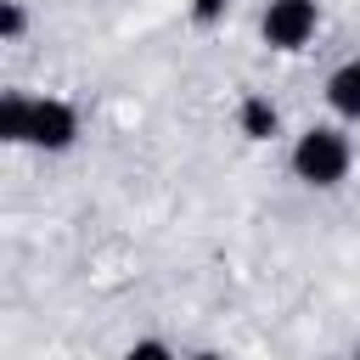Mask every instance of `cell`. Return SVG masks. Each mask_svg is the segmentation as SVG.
<instances>
[{"mask_svg": "<svg viewBox=\"0 0 360 360\" xmlns=\"http://www.w3.org/2000/svg\"><path fill=\"white\" fill-rule=\"evenodd\" d=\"M354 360H360V354H354Z\"/></svg>", "mask_w": 360, "mask_h": 360, "instance_id": "8fae6325", "label": "cell"}, {"mask_svg": "<svg viewBox=\"0 0 360 360\" xmlns=\"http://www.w3.org/2000/svg\"><path fill=\"white\" fill-rule=\"evenodd\" d=\"M124 360H180V354H174L163 338H135V343L124 349Z\"/></svg>", "mask_w": 360, "mask_h": 360, "instance_id": "ba28073f", "label": "cell"}, {"mask_svg": "<svg viewBox=\"0 0 360 360\" xmlns=\"http://www.w3.org/2000/svg\"><path fill=\"white\" fill-rule=\"evenodd\" d=\"M225 6H231V0H191V17H197V22H219Z\"/></svg>", "mask_w": 360, "mask_h": 360, "instance_id": "9c48e42d", "label": "cell"}, {"mask_svg": "<svg viewBox=\"0 0 360 360\" xmlns=\"http://www.w3.org/2000/svg\"><path fill=\"white\" fill-rule=\"evenodd\" d=\"M28 107H34V96L0 90V141H6V146H22V141H28Z\"/></svg>", "mask_w": 360, "mask_h": 360, "instance_id": "5b68a950", "label": "cell"}, {"mask_svg": "<svg viewBox=\"0 0 360 360\" xmlns=\"http://www.w3.org/2000/svg\"><path fill=\"white\" fill-rule=\"evenodd\" d=\"M349 163H354V146H349V135L343 129H332V124H315V129H304L298 141H292V174L304 180V186H338L343 174H349Z\"/></svg>", "mask_w": 360, "mask_h": 360, "instance_id": "6da1fadb", "label": "cell"}, {"mask_svg": "<svg viewBox=\"0 0 360 360\" xmlns=\"http://www.w3.org/2000/svg\"><path fill=\"white\" fill-rule=\"evenodd\" d=\"M236 124H242V135H248V141H270L281 118H276V107H270L264 96H242V107H236Z\"/></svg>", "mask_w": 360, "mask_h": 360, "instance_id": "8992f818", "label": "cell"}, {"mask_svg": "<svg viewBox=\"0 0 360 360\" xmlns=\"http://www.w3.org/2000/svg\"><path fill=\"white\" fill-rule=\"evenodd\" d=\"M191 360H225V354H214V349H202V354H191Z\"/></svg>", "mask_w": 360, "mask_h": 360, "instance_id": "30bf717a", "label": "cell"}, {"mask_svg": "<svg viewBox=\"0 0 360 360\" xmlns=\"http://www.w3.org/2000/svg\"><path fill=\"white\" fill-rule=\"evenodd\" d=\"M326 101H332L338 118H360V56L343 62V68L326 79Z\"/></svg>", "mask_w": 360, "mask_h": 360, "instance_id": "277c9868", "label": "cell"}, {"mask_svg": "<svg viewBox=\"0 0 360 360\" xmlns=\"http://www.w3.org/2000/svg\"><path fill=\"white\" fill-rule=\"evenodd\" d=\"M315 28H321V0H270L259 17V34L270 51H298L315 39Z\"/></svg>", "mask_w": 360, "mask_h": 360, "instance_id": "7a4b0ae2", "label": "cell"}, {"mask_svg": "<svg viewBox=\"0 0 360 360\" xmlns=\"http://www.w3.org/2000/svg\"><path fill=\"white\" fill-rule=\"evenodd\" d=\"M73 141H79V107L62 101V96H34V107H28V141L22 146H34V152H68Z\"/></svg>", "mask_w": 360, "mask_h": 360, "instance_id": "3957f363", "label": "cell"}, {"mask_svg": "<svg viewBox=\"0 0 360 360\" xmlns=\"http://www.w3.org/2000/svg\"><path fill=\"white\" fill-rule=\"evenodd\" d=\"M28 34V6L22 0H0V45H17Z\"/></svg>", "mask_w": 360, "mask_h": 360, "instance_id": "52a82bcc", "label": "cell"}]
</instances>
